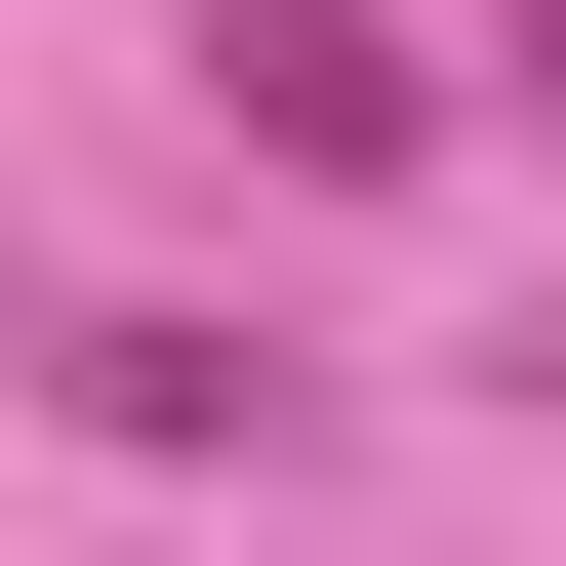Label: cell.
<instances>
[{
  "mask_svg": "<svg viewBox=\"0 0 566 566\" xmlns=\"http://www.w3.org/2000/svg\"><path fill=\"white\" fill-rule=\"evenodd\" d=\"M202 122L324 163V202H405V163H446V41H405V0H202Z\"/></svg>",
  "mask_w": 566,
  "mask_h": 566,
  "instance_id": "1",
  "label": "cell"
},
{
  "mask_svg": "<svg viewBox=\"0 0 566 566\" xmlns=\"http://www.w3.org/2000/svg\"><path fill=\"white\" fill-rule=\"evenodd\" d=\"M41 405H82V446H283L324 365H243V324H41Z\"/></svg>",
  "mask_w": 566,
  "mask_h": 566,
  "instance_id": "2",
  "label": "cell"
},
{
  "mask_svg": "<svg viewBox=\"0 0 566 566\" xmlns=\"http://www.w3.org/2000/svg\"><path fill=\"white\" fill-rule=\"evenodd\" d=\"M526 405H566V324H526Z\"/></svg>",
  "mask_w": 566,
  "mask_h": 566,
  "instance_id": "3",
  "label": "cell"
}]
</instances>
